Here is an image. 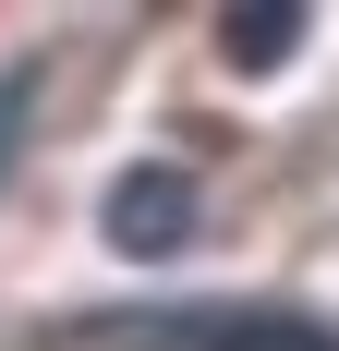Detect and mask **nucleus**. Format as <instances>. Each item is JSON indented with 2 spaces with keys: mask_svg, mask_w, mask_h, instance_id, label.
Segmentation results:
<instances>
[{
  "mask_svg": "<svg viewBox=\"0 0 339 351\" xmlns=\"http://www.w3.org/2000/svg\"><path fill=\"white\" fill-rule=\"evenodd\" d=\"M61 351H339V327L291 303H158V315H73Z\"/></svg>",
  "mask_w": 339,
  "mask_h": 351,
  "instance_id": "nucleus-1",
  "label": "nucleus"
},
{
  "mask_svg": "<svg viewBox=\"0 0 339 351\" xmlns=\"http://www.w3.org/2000/svg\"><path fill=\"white\" fill-rule=\"evenodd\" d=\"M194 230H206V182L182 170V158H134V170L109 182V206H97L109 254H182Z\"/></svg>",
  "mask_w": 339,
  "mask_h": 351,
  "instance_id": "nucleus-2",
  "label": "nucleus"
},
{
  "mask_svg": "<svg viewBox=\"0 0 339 351\" xmlns=\"http://www.w3.org/2000/svg\"><path fill=\"white\" fill-rule=\"evenodd\" d=\"M303 36H315L303 0H255V12H218V61H231V73H279Z\"/></svg>",
  "mask_w": 339,
  "mask_h": 351,
  "instance_id": "nucleus-3",
  "label": "nucleus"
}]
</instances>
